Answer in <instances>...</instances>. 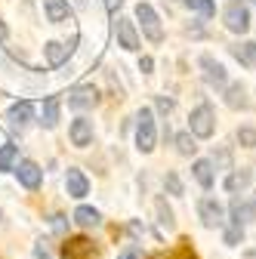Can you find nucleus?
Segmentation results:
<instances>
[{
	"label": "nucleus",
	"instance_id": "1",
	"mask_svg": "<svg viewBox=\"0 0 256 259\" xmlns=\"http://www.w3.org/2000/svg\"><path fill=\"white\" fill-rule=\"evenodd\" d=\"M136 16H139V22H142L145 37H148L151 44H161V40H164V28H161V19H157V13H154L148 4H139V7H136Z\"/></svg>",
	"mask_w": 256,
	"mask_h": 259
},
{
	"label": "nucleus",
	"instance_id": "2",
	"mask_svg": "<svg viewBox=\"0 0 256 259\" xmlns=\"http://www.w3.org/2000/svg\"><path fill=\"white\" fill-rule=\"evenodd\" d=\"M191 133L195 136H201V139H207V136H213V130H216V117H213V108L210 105H198L195 111H191Z\"/></svg>",
	"mask_w": 256,
	"mask_h": 259
},
{
	"label": "nucleus",
	"instance_id": "3",
	"mask_svg": "<svg viewBox=\"0 0 256 259\" xmlns=\"http://www.w3.org/2000/svg\"><path fill=\"white\" fill-rule=\"evenodd\" d=\"M62 259H96V247L90 238H68L62 244Z\"/></svg>",
	"mask_w": 256,
	"mask_h": 259
},
{
	"label": "nucleus",
	"instance_id": "4",
	"mask_svg": "<svg viewBox=\"0 0 256 259\" xmlns=\"http://www.w3.org/2000/svg\"><path fill=\"white\" fill-rule=\"evenodd\" d=\"M13 170H16L19 182H22L28 191H37V188H40V182H44V170L34 164V160H19V167H13Z\"/></svg>",
	"mask_w": 256,
	"mask_h": 259
},
{
	"label": "nucleus",
	"instance_id": "5",
	"mask_svg": "<svg viewBox=\"0 0 256 259\" xmlns=\"http://www.w3.org/2000/svg\"><path fill=\"white\" fill-rule=\"evenodd\" d=\"M136 142H139V151H151L154 148V117L148 108L139 111V126H136Z\"/></svg>",
	"mask_w": 256,
	"mask_h": 259
},
{
	"label": "nucleus",
	"instance_id": "6",
	"mask_svg": "<svg viewBox=\"0 0 256 259\" xmlns=\"http://www.w3.org/2000/svg\"><path fill=\"white\" fill-rule=\"evenodd\" d=\"M226 28L235 31V34H244V31L250 28V16H247V7L244 4H232L226 10Z\"/></svg>",
	"mask_w": 256,
	"mask_h": 259
},
{
	"label": "nucleus",
	"instance_id": "7",
	"mask_svg": "<svg viewBox=\"0 0 256 259\" xmlns=\"http://www.w3.org/2000/svg\"><path fill=\"white\" fill-rule=\"evenodd\" d=\"M96 102H99V93H96V87H74L68 93V105L71 108H93Z\"/></svg>",
	"mask_w": 256,
	"mask_h": 259
},
{
	"label": "nucleus",
	"instance_id": "8",
	"mask_svg": "<svg viewBox=\"0 0 256 259\" xmlns=\"http://www.w3.org/2000/svg\"><path fill=\"white\" fill-rule=\"evenodd\" d=\"M114 31H117V44L123 50H139V34H136V28H133L130 19H117Z\"/></svg>",
	"mask_w": 256,
	"mask_h": 259
},
{
	"label": "nucleus",
	"instance_id": "9",
	"mask_svg": "<svg viewBox=\"0 0 256 259\" xmlns=\"http://www.w3.org/2000/svg\"><path fill=\"white\" fill-rule=\"evenodd\" d=\"M201 68H204L207 83H213V87H222V83H226V68H222L219 62H213L210 56H201Z\"/></svg>",
	"mask_w": 256,
	"mask_h": 259
},
{
	"label": "nucleus",
	"instance_id": "10",
	"mask_svg": "<svg viewBox=\"0 0 256 259\" xmlns=\"http://www.w3.org/2000/svg\"><path fill=\"white\" fill-rule=\"evenodd\" d=\"M201 222L207 225V229H216V225H222V207H219L213 198L201 201Z\"/></svg>",
	"mask_w": 256,
	"mask_h": 259
},
{
	"label": "nucleus",
	"instance_id": "11",
	"mask_svg": "<svg viewBox=\"0 0 256 259\" xmlns=\"http://www.w3.org/2000/svg\"><path fill=\"white\" fill-rule=\"evenodd\" d=\"M90 139H93V120L77 117V120L71 123V142L83 148V145H90Z\"/></svg>",
	"mask_w": 256,
	"mask_h": 259
},
{
	"label": "nucleus",
	"instance_id": "12",
	"mask_svg": "<svg viewBox=\"0 0 256 259\" xmlns=\"http://www.w3.org/2000/svg\"><path fill=\"white\" fill-rule=\"evenodd\" d=\"M71 50H74V40H71V44H59V40H53V44H47V47H44V53H47V62H50V65H62V62L71 56Z\"/></svg>",
	"mask_w": 256,
	"mask_h": 259
},
{
	"label": "nucleus",
	"instance_id": "13",
	"mask_svg": "<svg viewBox=\"0 0 256 259\" xmlns=\"http://www.w3.org/2000/svg\"><path fill=\"white\" fill-rule=\"evenodd\" d=\"M65 185H68V194H71V198H83V194L90 191V182H87V176H83L80 170H68Z\"/></svg>",
	"mask_w": 256,
	"mask_h": 259
},
{
	"label": "nucleus",
	"instance_id": "14",
	"mask_svg": "<svg viewBox=\"0 0 256 259\" xmlns=\"http://www.w3.org/2000/svg\"><path fill=\"white\" fill-rule=\"evenodd\" d=\"M44 7H47V19H50V22H56V25H59V22H65V19H68V13H71L65 0H44Z\"/></svg>",
	"mask_w": 256,
	"mask_h": 259
},
{
	"label": "nucleus",
	"instance_id": "15",
	"mask_svg": "<svg viewBox=\"0 0 256 259\" xmlns=\"http://www.w3.org/2000/svg\"><path fill=\"white\" fill-rule=\"evenodd\" d=\"M31 114H34L31 102H16V105L7 111V117H10V123H13V126H22V123H28V120H31Z\"/></svg>",
	"mask_w": 256,
	"mask_h": 259
},
{
	"label": "nucleus",
	"instance_id": "16",
	"mask_svg": "<svg viewBox=\"0 0 256 259\" xmlns=\"http://www.w3.org/2000/svg\"><path fill=\"white\" fill-rule=\"evenodd\" d=\"M232 56L238 62H244L247 68H256V44H238V47H232Z\"/></svg>",
	"mask_w": 256,
	"mask_h": 259
},
{
	"label": "nucleus",
	"instance_id": "17",
	"mask_svg": "<svg viewBox=\"0 0 256 259\" xmlns=\"http://www.w3.org/2000/svg\"><path fill=\"white\" fill-rule=\"evenodd\" d=\"M40 117H44L40 123H44V126H50V130L59 123V99H56V96H50V99L44 102V108H40Z\"/></svg>",
	"mask_w": 256,
	"mask_h": 259
},
{
	"label": "nucleus",
	"instance_id": "18",
	"mask_svg": "<svg viewBox=\"0 0 256 259\" xmlns=\"http://www.w3.org/2000/svg\"><path fill=\"white\" fill-rule=\"evenodd\" d=\"M74 222L83 225V229H96V225H99V213H96L93 207H77L74 210Z\"/></svg>",
	"mask_w": 256,
	"mask_h": 259
},
{
	"label": "nucleus",
	"instance_id": "19",
	"mask_svg": "<svg viewBox=\"0 0 256 259\" xmlns=\"http://www.w3.org/2000/svg\"><path fill=\"white\" fill-rule=\"evenodd\" d=\"M195 179H198L204 188L213 185V164H210V160H198V164H195Z\"/></svg>",
	"mask_w": 256,
	"mask_h": 259
},
{
	"label": "nucleus",
	"instance_id": "20",
	"mask_svg": "<svg viewBox=\"0 0 256 259\" xmlns=\"http://www.w3.org/2000/svg\"><path fill=\"white\" fill-rule=\"evenodd\" d=\"M16 157H19V148L16 145H0V173L13 170L16 167Z\"/></svg>",
	"mask_w": 256,
	"mask_h": 259
},
{
	"label": "nucleus",
	"instance_id": "21",
	"mask_svg": "<svg viewBox=\"0 0 256 259\" xmlns=\"http://www.w3.org/2000/svg\"><path fill=\"white\" fill-rule=\"evenodd\" d=\"M226 102H229V108H247V105H250V102L244 99V87H241V83L229 87V96H226Z\"/></svg>",
	"mask_w": 256,
	"mask_h": 259
},
{
	"label": "nucleus",
	"instance_id": "22",
	"mask_svg": "<svg viewBox=\"0 0 256 259\" xmlns=\"http://www.w3.org/2000/svg\"><path fill=\"white\" fill-rule=\"evenodd\" d=\"M176 148H179V154H195V151H198L191 133H179V136H176Z\"/></svg>",
	"mask_w": 256,
	"mask_h": 259
},
{
	"label": "nucleus",
	"instance_id": "23",
	"mask_svg": "<svg viewBox=\"0 0 256 259\" xmlns=\"http://www.w3.org/2000/svg\"><path fill=\"white\" fill-rule=\"evenodd\" d=\"M188 7H191V10H198L201 16H213V13H216L213 0H188Z\"/></svg>",
	"mask_w": 256,
	"mask_h": 259
},
{
	"label": "nucleus",
	"instance_id": "24",
	"mask_svg": "<svg viewBox=\"0 0 256 259\" xmlns=\"http://www.w3.org/2000/svg\"><path fill=\"white\" fill-rule=\"evenodd\" d=\"M238 142H241V145H247V148H256V130H250V126L238 130Z\"/></svg>",
	"mask_w": 256,
	"mask_h": 259
},
{
	"label": "nucleus",
	"instance_id": "25",
	"mask_svg": "<svg viewBox=\"0 0 256 259\" xmlns=\"http://www.w3.org/2000/svg\"><path fill=\"white\" fill-rule=\"evenodd\" d=\"M244 185H247V173H235V176H229V182H226V188H229V191L244 188Z\"/></svg>",
	"mask_w": 256,
	"mask_h": 259
},
{
	"label": "nucleus",
	"instance_id": "26",
	"mask_svg": "<svg viewBox=\"0 0 256 259\" xmlns=\"http://www.w3.org/2000/svg\"><path fill=\"white\" fill-rule=\"evenodd\" d=\"M167 188H170L173 194H182V182H179L176 173H167Z\"/></svg>",
	"mask_w": 256,
	"mask_h": 259
},
{
	"label": "nucleus",
	"instance_id": "27",
	"mask_svg": "<svg viewBox=\"0 0 256 259\" xmlns=\"http://www.w3.org/2000/svg\"><path fill=\"white\" fill-rule=\"evenodd\" d=\"M179 259H198V256H195V250L188 247V241H185V238L179 241Z\"/></svg>",
	"mask_w": 256,
	"mask_h": 259
},
{
	"label": "nucleus",
	"instance_id": "28",
	"mask_svg": "<svg viewBox=\"0 0 256 259\" xmlns=\"http://www.w3.org/2000/svg\"><path fill=\"white\" fill-rule=\"evenodd\" d=\"M157 210H161V222H167V225H173V213H170V207H167L164 201H157Z\"/></svg>",
	"mask_w": 256,
	"mask_h": 259
},
{
	"label": "nucleus",
	"instance_id": "29",
	"mask_svg": "<svg viewBox=\"0 0 256 259\" xmlns=\"http://www.w3.org/2000/svg\"><path fill=\"white\" fill-rule=\"evenodd\" d=\"M226 241H229V244H238V241H241V225H235V229L226 232Z\"/></svg>",
	"mask_w": 256,
	"mask_h": 259
},
{
	"label": "nucleus",
	"instance_id": "30",
	"mask_svg": "<svg viewBox=\"0 0 256 259\" xmlns=\"http://www.w3.org/2000/svg\"><path fill=\"white\" fill-rule=\"evenodd\" d=\"M117 259H139V247H126Z\"/></svg>",
	"mask_w": 256,
	"mask_h": 259
},
{
	"label": "nucleus",
	"instance_id": "31",
	"mask_svg": "<svg viewBox=\"0 0 256 259\" xmlns=\"http://www.w3.org/2000/svg\"><path fill=\"white\" fill-rule=\"evenodd\" d=\"M157 108H161L164 114H170V111H173V102H170V99H157Z\"/></svg>",
	"mask_w": 256,
	"mask_h": 259
},
{
	"label": "nucleus",
	"instance_id": "32",
	"mask_svg": "<svg viewBox=\"0 0 256 259\" xmlns=\"http://www.w3.org/2000/svg\"><path fill=\"white\" fill-rule=\"evenodd\" d=\"M34 256H37V259H50V250H47L44 244H37V250H34Z\"/></svg>",
	"mask_w": 256,
	"mask_h": 259
},
{
	"label": "nucleus",
	"instance_id": "33",
	"mask_svg": "<svg viewBox=\"0 0 256 259\" xmlns=\"http://www.w3.org/2000/svg\"><path fill=\"white\" fill-rule=\"evenodd\" d=\"M139 68H142V71H151V68H154V62H151V59H148V56H145V59H142V62H139Z\"/></svg>",
	"mask_w": 256,
	"mask_h": 259
},
{
	"label": "nucleus",
	"instance_id": "34",
	"mask_svg": "<svg viewBox=\"0 0 256 259\" xmlns=\"http://www.w3.org/2000/svg\"><path fill=\"white\" fill-rule=\"evenodd\" d=\"M120 4H123V0H105V7H108V10H117Z\"/></svg>",
	"mask_w": 256,
	"mask_h": 259
},
{
	"label": "nucleus",
	"instance_id": "35",
	"mask_svg": "<svg viewBox=\"0 0 256 259\" xmlns=\"http://www.w3.org/2000/svg\"><path fill=\"white\" fill-rule=\"evenodd\" d=\"M0 40H7V25L0 22Z\"/></svg>",
	"mask_w": 256,
	"mask_h": 259
},
{
	"label": "nucleus",
	"instance_id": "36",
	"mask_svg": "<svg viewBox=\"0 0 256 259\" xmlns=\"http://www.w3.org/2000/svg\"><path fill=\"white\" fill-rule=\"evenodd\" d=\"M148 259H170V256H164V253H154V256H148Z\"/></svg>",
	"mask_w": 256,
	"mask_h": 259
},
{
	"label": "nucleus",
	"instance_id": "37",
	"mask_svg": "<svg viewBox=\"0 0 256 259\" xmlns=\"http://www.w3.org/2000/svg\"><path fill=\"white\" fill-rule=\"evenodd\" d=\"M253 4H256V0H253Z\"/></svg>",
	"mask_w": 256,
	"mask_h": 259
}]
</instances>
